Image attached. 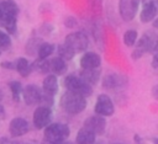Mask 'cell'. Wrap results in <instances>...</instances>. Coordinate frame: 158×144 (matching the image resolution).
I'll use <instances>...</instances> for the list:
<instances>
[{"instance_id": "cell-22", "label": "cell", "mask_w": 158, "mask_h": 144, "mask_svg": "<svg viewBox=\"0 0 158 144\" xmlns=\"http://www.w3.org/2000/svg\"><path fill=\"white\" fill-rule=\"evenodd\" d=\"M54 52V46L48 42H42L37 49V57L38 59H46L49 55H52Z\"/></svg>"}, {"instance_id": "cell-21", "label": "cell", "mask_w": 158, "mask_h": 144, "mask_svg": "<svg viewBox=\"0 0 158 144\" xmlns=\"http://www.w3.org/2000/svg\"><path fill=\"white\" fill-rule=\"evenodd\" d=\"M15 69L17 70V73L20 74V76H22V78H27L31 74V71H32V68H31L28 60L25 57L17 58V60L15 63Z\"/></svg>"}, {"instance_id": "cell-40", "label": "cell", "mask_w": 158, "mask_h": 144, "mask_svg": "<svg viewBox=\"0 0 158 144\" xmlns=\"http://www.w3.org/2000/svg\"><path fill=\"white\" fill-rule=\"evenodd\" d=\"M2 98H4V92H2V90L0 89V103H1V101H2Z\"/></svg>"}, {"instance_id": "cell-2", "label": "cell", "mask_w": 158, "mask_h": 144, "mask_svg": "<svg viewBox=\"0 0 158 144\" xmlns=\"http://www.w3.org/2000/svg\"><path fill=\"white\" fill-rule=\"evenodd\" d=\"M44 140L51 144H59L67 140L70 135L69 126L65 123H49L44 127Z\"/></svg>"}, {"instance_id": "cell-28", "label": "cell", "mask_w": 158, "mask_h": 144, "mask_svg": "<svg viewBox=\"0 0 158 144\" xmlns=\"http://www.w3.org/2000/svg\"><path fill=\"white\" fill-rule=\"evenodd\" d=\"M54 103V96L51 94H47L41 90V96L38 100V106H44V107H52Z\"/></svg>"}, {"instance_id": "cell-36", "label": "cell", "mask_w": 158, "mask_h": 144, "mask_svg": "<svg viewBox=\"0 0 158 144\" xmlns=\"http://www.w3.org/2000/svg\"><path fill=\"white\" fill-rule=\"evenodd\" d=\"M5 118V111H4V107L0 105V119H4Z\"/></svg>"}, {"instance_id": "cell-23", "label": "cell", "mask_w": 158, "mask_h": 144, "mask_svg": "<svg viewBox=\"0 0 158 144\" xmlns=\"http://www.w3.org/2000/svg\"><path fill=\"white\" fill-rule=\"evenodd\" d=\"M42 43V39L41 38H30L26 43V47H25V52L26 54L33 57V55H37V49L40 47V44Z\"/></svg>"}, {"instance_id": "cell-19", "label": "cell", "mask_w": 158, "mask_h": 144, "mask_svg": "<svg viewBox=\"0 0 158 144\" xmlns=\"http://www.w3.org/2000/svg\"><path fill=\"white\" fill-rule=\"evenodd\" d=\"M0 6L2 10V16L17 17V15L20 12L19 5L14 0H2V1H0Z\"/></svg>"}, {"instance_id": "cell-37", "label": "cell", "mask_w": 158, "mask_h": 144, "mask_svg": "<svg viewBox=\"0 0 158 144\" xmlns=\"http://www.w3.org/2000/svg\"><path fill=\"white\" fill-rule=\"evenodd\" d=\"M9 144H27V143H23V142H20V140H15V142H9Z\"/></svg>"}, {"instance_id": "cell-38", "label": "cell", "mask_w": 158, "mask_h": 144, "mask_svg": "<svg viewBox=\"0 0 158 144\" xmlns=\"http://www.w3.org/2000/svg\"><path fill=\"white\" fill-rule=\"evenodd\" d=\"M153 96H154V98H157V86L153 87Z\"/></svg>"}, {"instance_id": "cell-24", "label": "cell", "mask_w": 158, "mask_h": 144, "mask_svg": "<svg viewBox=\"0 0 158 144\" xmlns=\"http://www.w3.org/2000/svg\"><path fill=\"white\" fill-rule=\"evenodd\" d=\"M57 52H58V57L59 58H62L63 60H65V62H68V60H72L74 57H75V53L67 46V44H64V43H62V44H59L58 46V48H57Z\"/></svg>"}, {"instance_id": "cell-1", "label": "cell", "mask_w": 158, "mask_h": 144, "mask_svg": "<svg viewBox=\"0 0 158 144\" xmlns=\"http://www.w3.org/2000/svg\"><path fill=\"white\" fill-rule=\"evenodd\" d=\"M59 105L64 112L68 114H79L81 113L85 107H86V100L84 96L72 92V91H65L62 94Z\"/></svg>"}, {"instance_id": "cell-33", "label": "cell", "mask_w": 158, "mask_h": 144, "mask_svg": "<svg viewBox=\"0 0 158 144\" xmlns=\"http://www.w3.org/2000/svg\"><path fill=\"white\" fill-rule=\"evenodd\" d=\"M0 65H1L2 69H6V70H14L15 69V63L14 62H2Z\"/></svg>"}, {"instance_id": "cell-15", "label": "cell", "mask_w": 158, "mask_h": 144, "mask_svg": "<svg viewBox=\"0 0 158 144\" xmlns=\"http://www.w3.org/2000/svg\"><path fill=\"white\" fill-rule=\"evenodd\" d=\"M101 76V69L99 68H93V69H81L79 73V78L88 82L89 85H95L99 82Z\"/></svg>"}, {"instance_id": "cell-42", "label": "cell", "mask_w": 158, "mask_h": 144, "mask_svg": "<svg viewBox=\"0 0 158 144\" xmlns=\"http://www.w3.org/2000/svg\"><path fill=\"white\" fill-rule=\"evenodd\" d=\"M0 53H1V50H0Z\"/></svg>"}, {"instance_id": "cell-11", "label": "cell", "mask_w": 158, "mask_h": 144, "mask_svg": "<svg viewBox=\"0 0 158 144\" xmlns=\"http://www.w3.org/2000/svg\"><path fill=\"white\" fill-rule=\"evenodd\" d=\"M84 127L88 128L89 130H91L95 135H101V134H104V132L106 129V119H105V117L99 116V114L89 116L84 121Z\"/></svg>"}, {"instance_id": "cell-17", "label": "cell", "mask_w": 158, "mask_h": 144, "mask_svg": "<svg viewBox=\"0 0 158 144\" xmlns=\"http://www.w3.org/2000/svg\"><path fill=\"white\" fill-rule=\"evenodd\" d=\"M95 139H96V135L88 128L83 127L78 130L75 135V144H94Z\"/></svg>"}, {"instance_id": "cell-6", "label": "cell", "mask_w": 158, "mask_h": 144, "mask_svg": "<svg viewBox=\"0 0 158 144\" xmlns=\"http://www.w3.org/2000/svg\"><path fill=\"white\" fill-rule=\"evenodd\" d=\"M141 0H118V12L123 21H132L139 9Z\"/></svg>"}, {"instance_id": "cell-26", "label": "cell", "mask_w": 158, "mask_h": 144, "mask_svg": "<svg viewBox=\"0 0 158 144\" xmlns=\"http://www.w3.org/2000/svg\"><path fill=\"white\" fill-rule=\"evenodd\" d=\"M11 94H12V98L15 102H19L20 101V96H21V92H22V85L20 81H10L7 84Z\"/></svg>"}, {"instance_id": "cell-16", "label": "cell", "mask_w": 158, "mask_h": 144, "mask_svg": "<svg viewBox=\"0 0 158 144\" xmlns=\"http://www.w3.org/2000/svg\"><path fill=\"white\" fill-rule=\"evenodd\" d=\"M48 66H49V73H52L56 76L64 75L67 73V69H68L67 62L59 57H54V58L48 59Z\"/></svg>"}, {"instance_id": "cell-41", "label": "cell", "mask_w": 158, "mask_h": 144, "mask_svg": "<svg viewBox=\"0 0 158 144\" xmlns=\"http://www.w3.org/2000/svg\"><path fill=\"white\" fill-rule=\"evenodd\" d=\"M112 144H123V143H112Z\"/></svg>"}, {"instance_id": "cell-30", "label": "cell", "mask_w": 158, "mask_h": 144, "mask_svg": "<svg viewBox=\"0 0 158 144\" xmlns=\"http://www.w3.org/2000/svg\"><path fill=\"white\" fill-rule=\"evenodd\" d=\"M88 5L94 11H100L102 6V0H88Z\"/></svg>"}, {"instance_id": "cell-8", "label": "cell", "mask_w": 158, "mask_h": 144, "mask_svg": "<svg viewBox=\"0 0 158 144\" xmlns=\"http://www.w3.org/2000/svg\"><path fill=\"white\" fill-rule=\"evenodd\" d=\"M95 114L102 116V117H110L115 113V105L111 100V97L106 94H100L96 97V102L94 106Z\"/></svg>"}, {"instance_id": "cell-14", "label": "cell", "mask_w": 158, "mask_h": 144, "mask_svg": "<svg viewBox=\"0 0 158 144\" xmlns=\"http://www.w3.org/2000/svg\"><path fill=\"white\" fill-rule=\"evenodd\" d=\"M101 65V57L95 52H85L80 58L81 69H93Z\"/></svg>"}, {"instance_id": "cell-10", "label": "cell", "mask_w": 158, "mask_h": 144, "mask_svg": "<svg viewBox=\"0 0 158 144\" xmlns=\"http://www.w3.org/2000/svg\"><path fill=\"white\" fill-rule=\"evenodd\" d=\"M142 10L139 12V20L143 23L152 22L158 14V0H141Z\"/></svg>"}, {"instance_id": "cell-7", "label": "cell", "mask_w": 158, "mask_h": 144, "mask_svg": "<svg viewBox=\"0 0 158 144\" xmlns=\"http://www.w3.org/2000/svg\"><path fill=\"white\" fill-rule=\"evenodd\" d=\"M127 85H128L127 76L117 73L106 74L101 79V86L105 90H120V89H125Z\"/></svg>"}, {"instance_id": "cell-31", "label": "cell", "mask_w": 158, "mask_h": 144, "mask_svg": "<svg viewBox=\"0 0 158 144\" xmlns=\"http://www.w3.org/2000/svg\"><path fill=\"white\" fill-rule=\"evenodd\" d=\"M38 31H40L41 34H43V36H48V34H51V33L53 32V26L49 25V23H43V25L40 27Z\"/></svg>"}, {"instance_id": "cell-13", "label": "cell", "mask_w": 158, "mask_h": 144, "mask_svg": "<svg viewBox=\"0 0 158 144\" xmlns=\"http://www.w3.org/2000/svg\"><path fill=\"white\" fill-rule=\"evenodd\" d=\"M22 100L27 106H35L38 103L41 96V89L35 84H28L22 89Z\"/></svg>"}, {"instance_id": "cell-32", "label": "cell", "mask_w": 158, "mask_h": 144, "mask_svg": "<svg viewBox=\"0 0 158 144\" xmlns=\"http://www.w3.org/2000/svg\"><path fill=\"white\" fill-rule=\"evenodd\" d=\"M77 25H78V21H77L75 17L68 16V17L64 18V26H65L67 28H74Z\"/></svg>"}, {"instance_id": "cell-12", "label": "cell", "mask_w": 158, "mask_h": 144, "mask_svg": "<svg viewBox=\"0 0 158 144\" xmlns=\"http://www.w3.org/2000/svg\"><path fill=\"white\" fill-rule=\"evenodd\" d=\"M28 130H30V126H28L27 121L22 117H15L9 123V132H10V135L14 138L22 137Z\"/></svg>"}, {"instance_id": "cell-20", "label": "cell", "mask_w": 158, "mask_h": 144, "mask_svg": "<svg viewBox=\"0 0 158 144\" xmlns=\"http://www.w3.org/2000/svg\"><path fill=\"white\" fill-rule=\"evenodd\" d=\"M0 27L6 30V33L15 34L17 30V17L12 16H1L0 17Z\"/></svg>"}, {"instance_id": "cell-5", "label": "cell", "mask_w": 158, "mask_h": 144, "mask_svg": "<svg viewBox=\"0 0 158 144\" xmlns=\"http://www.w3.org/2000/svg\"><path fill=\"white\" fill-rule=\"evenodd\" d=\"M64 44H67L77 54V53H80V52H85L88 49V47H89V38L81 31L72 32V33L65 36Z\"/></svg>"}, {"instance_id": "cell-27", "label": "cell", "mask_w": 158, "mask_h": 144, "mask_svg": "<svg viewBox=\"0 0 158 144\" xmlns=\"http://www.w3.org/2000/svg\"><path fill=\"white\" fill-rule=\"evenodd\" d=\"M137 37H138V33L136 30H127L125 33H123V43L126 47H132L135 46L136 41H137Z\"/></svg>"}, {"instance_id": "cell-35", "label": "cell", "mask_w": 158, "mask_h": 144, "mask_svg": "<svg viewBox=\"0 0 158 144\" xmlns=\"http://www.w3.org/2000/svg\"><path fill=\"white\" fill-rule=\"evenodd\" d=\"M133 139H135V143H136V144H144V142H143V138H142V137H139L138 134H135Z\"/></svg>"}, {"instance_id": "cell-4", "label": "cell", "mask_w": 158, "mask_h": 144, "mask_svg": "<svg viewBox=\"0 0 158 144\" xmlns=\"http://www.w3.org/2000/svg\"><path fill=\"white\" fill-rule=\"evenodd\" d=\"M156 50H157V43H156L154 38L149 33H144L136 41L135 49L131 54V58L133 60H138L146 53H149V52L156 53Z\"/></svg>"}, {"instance_id": "cell-18", "label": "cell", "mask_w": 158, "mask_h": 144, "mask_svg": "<svg viewBox=\"0 0 158 144\" xmlns=\"http://www.w3.org/2000/svg\"><path fill=\"white\" fill-rule=\"evenodd\" d=\"M42 91L51 94V95H56L58 92V79L56 75L53 74H48L42 82Z\"/></svg>"}, {"instance_id": "cell-39", "label": "cell", "mask_w": 158, "mask_h": 144, "mask_svg": "<svg viewBox=\"0 0 158 144\" xmlns=\"http://www.w3.org/2000/svg\"><path fill=\"white\" fill-rule=\"evenodd\" d=\"M59 144H75V143H73V142H68V140H64V142H62V143H59Z\"/></svg>"}, {"instance_id": "cell-34", "label": "cell", "mask_w": 158, "mask_h": 144, "mask_svg": "<svg viewBox=\"0 0 158 144\" xmlns=\"http://www.w3.org/2000/svg\"><path fill=\"white\" fill-rule=\"evenodd\" d=\"M152 66L154 70L158 69V55L157 53H153V59H152Z\"/></svg>"}, {"instance_id": "cell-3", "label": "cell", "mask_w": 158, "mask_h": 144, "mask_svg": "<svg viewBox=\"0 0 158 144\" xmlns=\"http://www.w3.org/2000/svg\"><path fill=\"white\" fill-rule=\"evenodd\" d=\"M63 85L68 91L79 94L81 96H84L85 98L93 95V87L91 85H89L88 82H85L84 80H81L79 76L77 75H67L63 80Z\"/></svg>"}, {"instance_id": "cell-9", "label": "cell", "mask_w": 158, "mask_h": 144, "mask_svg": "<svg viewBox=\"0 0 158 144\" xmlns=\"http://www.w3.org/2000/svg\"><path fill=\"white\" fill-rule=\"evenodd\" d=\"M52 121V110L51 107H44V106H38L32 116V122L35 128L42 129L46 126H48Z\"/></svg>"}, {"instance_id": "cell-25", "label": "cell", "mask_w": 158, "mask_h": 144, "mask_svg": "<svg viewBox=\"0 0 158 144\" xmlns=\"http://www.w3.org/2000/svg\"><path fill=\"white\" fill-rule=\"evenodd\" d=\"M32 69H35L36 71L41 73V74H49V66H48V59H36L32 65Z\"/></svg>"}, {"instance_id": "cell-29", "label": "cell", "mask_w": 158, "mask_h": 144, "mask_svg": "<svg viewBox=\"0 0 158 144\" xmlns=\"http://www.w3.org/2000/svg\"><path fill=\"white\" fill-rule=\"evenodd\" d=\"M12 42H11V36L6 33L5 31L0 30V50H7L10 49Z\"/></svg>"}]
</instances>
